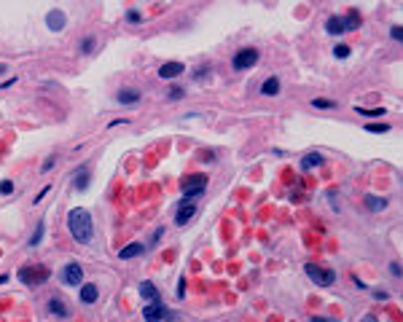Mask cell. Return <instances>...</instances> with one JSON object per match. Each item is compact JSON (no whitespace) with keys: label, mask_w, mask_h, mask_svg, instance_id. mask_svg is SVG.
<instances>
[{"label":"cell","mask_w":403,"mask_h":322,"mask_svg":"<svg viewBox=\"0 0 403 322\" xmlns=\"http://www.w3.org/2000/svg\"><path fill=\"white\" fill-rule=\"evenodd\" d=\"M67 228H70V234H73L75 242L89 244V242H92V234H94V223H92L89 209H84V207H73L70 209L67 212Z\"/></svg>","instance_id":"6da1fadb"},{"label":"cell","mask_w":403,"mask_h":322,"mask_svg":"<svg viewBox=\"0 0 403 322\" xmlns=\"http://www.w3.org/2000/svg\"><path fill=\"white\" fill-rule=\"evenodd\" d=\"M304 271H306V276H309L315 285H320V288H328V285H334V279H336L334 271L322 269V266H317V263H306Z\"/></svg>","instance_id":"7a4b0ae2"},{"label":"cell","mask_w":403,"mask_h":322,"mask_svg":"<svg viewBox=\"0 0 403 322\" xmlns=\"http://www.w3.org/2000/svg\"><path fill=\"white\" fill-rule=\"evenodd\" d=\"M143 317H145V322H161L169 317V309L161 301H151V304L143 306Z\"/></svg>","instance_id":"3957f363"},{"label":"cell","mask_w":403,"mask_h":322,"mask_svg":"<svg viewBox=\"0 0 403 322\" xmlns=\"http://www.w3.org/2000/svg\"><path fill=\"white\" fill-rule=\"evenodd\" d=\"M255 62H258V51H255V48H242V51H236L234 59H231L234 70H248V67H253Z\"/></svg>","instance_id":"277c9868"},{"label":"cell","mask_w":403,"mask_h":322,"mask_svg":"<svg viewBox=\"0 0 403 322\" xmlns=\"http://www.w3.org/2000/svg\"><path fill=\"white\" fill-rule=\"evenodd\" d=\"M204 188H207V177H188L185 180V185H183V199H191V196H199V193H204Z\"/></svg>","instance_id":"5b68a950"},{"label":"cell","mask_w":403,"mask_h":322,"mask_svg":"<svg viewBox=\"0 0 403 322\" xmlns=\"http://www.w3.org/2000/svg\"><path fill=\"white\" fill-rule=\"evenodd\" d=\"M62 282L65 285H73V288L81 285V282H84V269H81L78 263H67L62 269Z\"/></svg>","instance_id":"8992f818"},{"label":"cell","mask_w":403,"mask_h":322,"mask_svg":"<svg viewBox=\"0 0 403 322\" xmlns=\"http://www.w3.org/2000/svg\"><path fill=\"white\" fill-rule=\"evenodd\" d=\"M46 276H49V271L43 269V266H38V271H33V269H30V271H27V269L19 271V279H22L24 285H40V282L46 279Z\"/></svg>","instance_id":"52a82bcc"},{"label":"cell","mask_w":403,"mask_h":322,"mask_svg":"<svg viewBox=\"0 0 403 322\" xmlns=\"http://www.w3.org/2000/svg\"><path fill=\"white\" fill-rule=\"evenodd\" d=\"M183 73H185V64L183 62H164L159 67V75H161V78H167V80L178 78V75H183Z\"/></svg>","instance_id":"ba28073f"},{"label":"cell","mask_w":403,"mask_h":322,"mask_svg":"<svg viewBox=\"0 0 403 322\" xmlns=\"http://www.w3.org/2000/svg\"><path fill=\"white\" fill-rule=\"evenodd\" d=\"M194 215H196V204H188V201H183V204H180V209L175 212V223H178V225H185L191 218H194Z\"/></svg>","instance_id":"9c48e42d"},{"label":"cell","mask_w":403,"mask_h":322,"mask_svg":"<svg viewBox=\"0 0 403 322\" xmlns=\"http://www.w3.org/2000/svg\"><path fill=\"white\" fill-rule=\"evenodd\" d=\"M65 22H67V19H65V11H59V8H54V11L46 16V24H49V30H51V32L65 30Z\"/></svg>","instance_id":"30bf717a"},{"label":"cell","mask_w":403,"mask_h":322,"mask_svg":"<svg viewBox=\"0 0 403 322\" xmlns=\"http://www.w3.org/2000/svg\"><path fill=\"white\" fill-rule=\"evenodd\" d=\"M73 185H75V191H86L89 188V167L86 164L73 172Z\"/></svg>","instance_id":"8fae6325"},{"label":"cell","mask_w":403,"mask_h":322,"mask_svg":"<svg viewBox=\"0 0 403 322\" xmlns=\"http://www.w3.org/2000/svg\"><path fill=\"white\" fill-rule=\"evenodd\" d=\"M143 250H145V244L132 242V244H127L124 250H118V258L121 260H132V258H137V255H143Z\"/></svg>","instance_id":"7c38bea8"},{"label":"cell","mask_w":403,"mask_h":322,"mask_svg":"<svg viewBox=\"0 0 403 322\" xmlns=\"http://www.w3.org/2000/svg\"><path fill=\"white\" fill-rule=\"evenodd\" d=\"M137 99H140V92H134V89H121L116 94V102L118 105H134Z\"/></svg>","instance_id":"4fadbf2b"},{"label":"cell","mask_w":403,"mask_h":322,"mask_svg":"<svg viewBox=\"0 0 403 322\" xmlns=\"http://www.w3.org/2000/svg\"><path fill=\"white\" fill-rule=\"evenodd\" d=\"M325 30H328L331 35H344V19L341 16H328V22H325Z\"/></svg>","instance_id":"5bb4252c"},{"label":"cell","mask_w":403,"mask_h":322,"mask_svg":"<svg viewBox=\"0 0 403 322\" xmlns=\"http://www.w3.org/2000/svg\"><path fill=\"white\" fill-rule=\"evenodd\" d=\"M97 298H100V290L94 285H84L81 288V304H94Z\"/></svg>","instance_id":"9a60e30c"},{"label":"cell","mask_w":403,"mask_h":322,"mask_svg":"<svg viewBox=\"0 0 403 322\" xmlns=\"http://www.w3.org/2000/svg\"><path fill=\"white\" fill-rule=\"evenodd\" d=\"M140 295H143L145 301H159V290L153 288V282H140Z\"/></svg>","instance_id":"2e32d148"},{"label":"cell","mask_w":403,"mask_h":322,"mask_svg":"<svg viewBox=\"0 0 403 322\" xmlns=\"http://www.w3.org/2000/svg\"><path fill=\"white\" fill-rule=\"evenodd\" d=\"M322 164V156L320 153H306L304 159H301V169H315Z\"/></svg>","instance_id":"e0dca14e"},{"label":"cell","mask_w":403,"mask_h":322,"mask_svg":"<svg viewBox=\"0 0 403 322\" xmlns=\"http://www.w3.org/2000/svg\"><path fill=\"white\" fill-rule=\"evenodd\" d=\"M341 19H344V30H347V32L360 27V14H357V11H350L347 16H341Z\"/></svg>","instance_id":"ac0fdd59"},{"label":"cell","mask_w":403,"mask_h":322,"mask_svg":"<svg viewBox=\"0 0 403 322\" xmlns=\"http://www.w3.org/2000/svg\"><path fill=\"white\" fill-rule=\"evenodd\" d=\"M43 234H46V223L40 220V223L35 225L33 236H30V247H38V244H40V239H43Z\"/></svg>","instance_id":"d6986e66"},{"label":"cell","mask_w":403,"mask_h":322,"mask_svg":"<svg viewBox=\"0 0 403 322\" xmlns=\"http://www.w3.org/2000/svg\"><path fill=\"white\" fill-rule=\"evenodd\" d=\"M366 207L374 209V212H379V209L387 207V201L382 199V196H366Z\"/></svg>","instance_id":"ffe728a7"},{"label":"cell","mask_w":403,"mask_h":322,"mask_svg":"<svg viewBox=\"0 0 403 322\" xmlns=\"http://www.w3.org/2000/svg\"><path fill=\"white\" fill-rule=\"evenodd\" d=\"M49 311H51L54 317H67V309H65V304L59 298H51L49 301Z\"/></svg>","instance_id":"44dd1931"},{"label":"cell","mask_w":403,"mask_h":322,"mask_svg":"<svg viewBox=\"0 0 403 322\" xmlns=\"http://www.w3.org/2000/svg\"><path fill=\"white\" fill-rule=\"evenodd\" d=\"M261 92H264L266 97H274V94L280 92V80H277V78H269V80H264V86H261Z\"/></svg>","instance_id":"7402d4cb"},{"label":"cell","mask_w":403,"mask_h":322,"mask_svg":"<svg viewBox=\"0 0 403 322\" xmlns=\"http://www.w3.org/2000/svg\"><path fill=\"white\" fill-rule=\"evenodd\" d=\"M366 132L385 134V132H390V124H366Z\"/></svg>","instance_id":"603a6c76"},{"label":"cell","mask_w":403,"mask_h":322,"mask_svg":"<svg viewBox=\"0 0 403 322\" xmlns=\"http://www.w3.org/2000/svg\"><path fill=\"white\" fill-rule=\"evenodd\" d=\"M312 105H315V108H320V110H331V108H336V102H331V99H312Z\"/></svg>","instance_id":"cb8c5ba5"},{"label":"cell","mask_w":403,"mask_h":322,"mask_svg":"<svg viewBox=\"0 0 403 322\" xmlns=\"http://www.w3.org/2000/svg\"><path fill=\"white\" fill-rule=\"evenodd\" d=\"M357 113H360V115H371V118H374V115H385V108H374V110H369V108H357Z\"/></svg>","instance_id":"d4e9b609"},{"label":"cell","mask_w":403,"mask_h":322,"mask_svg":"<svg viewBox=\"0 0 403 322\" xmlns=\"http://www.w3.org/2000/svg\"><path fill=\"white\" fill-rule=\"evenodd\" d=\"M334 54H336V57H339V59H347V57H350V46H344V43H339V46L334 48Z\"/></svg>","instance_id":"484cf974"},{"label":"cell","mask_w":403,"mask_h":322,"mask_svg":"<svg viewBox=\"0 0 403 322\" xmlns=\"http://www.w3.org/2000/svg\"><path fill=\"white\" fill-rule=\"evenodd\" d=\"M0 193H14V183L11 180H3V183H0Z\"/></svg>","instance_id":"4316f807"},{"label":"cell","mask_w":403,"mask_h":322,"mask_svg":"<svg viewBox=\"0 0 403 322\" xmlns=\"http://www.w3.org/2000/svg\"><path fill=\"white\" fill-rule=\"evenodd\" d=\"M81 48H84V54H89V51L94 48V38H86L84 43H81Z\"/></svg>","instance_id":"83f0119b"},{"label":"cell","mask_w":403,"mask_h":322,"mask_svg":"<svg viewBox=\"0 0 403 322\" xmlns=\"http://www.w3.org/2000/svg\"><path fill=\"white\" fill-rule=\"evenodd\" d=\"M390 35H392L395 40H401V43H403V27H392V30H390Z\"/></svg>","instance_id":"f1b7e54d"},{"label":"cell","mask_w":403,"mask_h":322,"mask_svg":"<svg viewBox=\"0 0 403 322\" xmlns=\"http://www.w3.org/2000/svg\"><path fill=\"white\" fill-rule=\"evenodd\" d=\"M178 97H183V89L172 86V89H169V99H178Z\"/></svg>","instance_id":"f546056e"},{"label":"cell","mask_w":403,"mask_h":322,"mask_svg":"<svg viewBox=\"0 0 403 322\" xmlns=\"http://www.w3.org/2000/svg\"><path fill=\"white\" fill-rule=\"evenodd\" d=\"M127 22H132V24L140 22V14L137 11H127Z\"/></svg>","instance_id":"4dcf8cb0"},{"label":"cell","mask_w":403,"mask_h":322,"mask_svg":"<svg viewBox=\"0 0 403 322\" xmlns=\"http://www.w3.org/2000/svg\"><path fill=\"white\" fill-rule=\"evenodd\" d=\"M54 164H57V161H54V156H51V159H49V161H46V164H43V167H40V169H43V172H49V169H51Z\"/></svg>","instance_id":"1f68e13d"},{"label":"cell","mask_w":403,"mask_h":322,"mask_svg":"<svg viewBox=\"0 0 403 322\" xmlns=\"http://www.w3.org/2000/svg\"><path fill=\"white\" fill-rule=\"evenodd\" d=\"M46 193H49V185H46V188H43V191H40V193H38V196H35V204H38V201H40V199H43V196H46Z\"/></svg>","instance_id":"d6a6232c"},{"label":"cell","mask_w":403,"mask_h":322,"mask_svg":"<svg viewBox=\"0 0 403 322\" xmlns=\"http://www.w3.org/2000/svg\"><path fill=\"white\" fill-rule=\"evenodd\" d=\"M183 288H185V282H183V279H180V282H178V295H180V298H183V293H185V290H183Z\"/></svg>","instance_id":"836d02e7"},{"label":"cell","mask_w":403,"mask_h":322,"mask_svg":"<svg viewBox=\"0 0 403 322\" xmlns=\"http://www.w3.org/2000/svg\"><path fill=\"white\" fill-rule=\"evenodd\" d=\"M360 322H376V317H371V314H369V317H363Z\"/></svg>","instance_id":"e575fe53"},{"label":"cell","mask_w":403,"mask_h":322,"mask_svg":"<svg viewBox=\"0 0 403 322\" xmlns=\"http://www.w3.org/2000/svg\"><path fill=\"white\" fill-rule=\"evenodd\" d=\"M312 322H331V320H322V317H312Z\"/></svg>","instance_id":"d590c367"},{"label":"cell","mask_w":403,"mask_h":322,"mask_svg":"<svg viewBox=\"0 0 403 322\" xmlns=\"http://www.w3.org/2000/svg\"><path fill=\"white\" fill-rule=\"evenodd\" d=\"M6 282H8V276H6V274H3V276H0V285H6Z\"/></svg>","instance_id":"8d00e7d4"}]
</instances>
